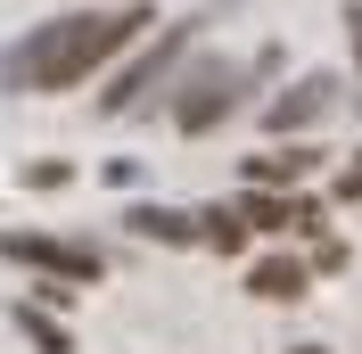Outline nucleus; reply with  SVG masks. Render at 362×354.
I'll return each instance as SVG.
<instances>
[{
    "instance_id": "obj_16",
    "label": "nucleus",
    "mask_w": 362,
    "mask_h": 354,
    "mask_svg": "<svg viewBox=\"0 0 362 354\" xmlns=\"http://www.w3.org/2000/svg\"><path fill=\"white\" fill-rule=\"evenodd\" d=\"M346 33H354V50H362V0H346Z\"/></svg>"
},
{
    "instance_id": "obj_5",
    "label": "nucleus",
    "mask_w": 362,
    "mask_h": 354,
    "mask_svg": "<svg viewBox=\"0 0 362 354\" xmlns=\"http://www.w3.org/2000/svg\"><path fill=\"white\" fill-rule=\"evenodd\" d=\"M338 108V74H296L280 99H264V132L272 140H288V132H313L321 115Z\"/></svg>"
},
{
    "instance_id": "obj_3",
    "label": "nucleus",
    "mask_w": 362,
    "mask_h": 354,
    "mask_svg": "<svg viewBox=\"0 0 362 354\" xmlns=\"http://www.w3.org/2000/svg\"><path fill=\"white\" fill-rule=\"evenodd\" d=\"M198 25H206V17H181V25H165L157 42H148V50L132 58V67H124L107 91H99V115H140V108H157V91H173L181 58H189V42H198Z\"/></svg>"
},
{
    "instance_id": "obj_6",
    "label": "nucleus",
    "mask_w": 362,
    "mask_h": 354,
    "mask_svg": "<svg viewBox=\"0 0 362 354\" xmlns=\"http://www.w3.org/2000/svg\"><path fill=\"white\" fill-rule=\"evenodd\" d=\"M313 173H321L313 140H280V149L247 156V190H296V181H313Z\"/></svg>"
},
{
    "instance_id": "obj_11",
    "label": "nucleus",
    "mask_w": 362,
    "mask_h": 354,
    "mask_svg": "<svg viewBox=\"0 0 362 354\" xmlns=\"http://www.w3.org/2000/svg\"><path fill=\"white\" fill-rule=\"evenodd\" d=\"M247 222H239V206H206L198 215V247H214V256H247Z\"/></svg>"
},
{
    "instance_id": "obj_7",
    "label": "nucleus",
    "mask_w": 362,
    "mask_h": 354,
    "mask_svg": "<svg viewBox=\"0 0 362 354\" xmlns=\"http://www.w3.org/2000/svg\"><path fill=\"white\" fill-rule=\"evenodd\" d=\"M305 288H313L305 256H255L247 264V297H264V305H296Z\"/></svg>"
},
{
    "instance_id": "obj_15",
    "label": "nucleus",
    "mask_w": 362,
    "mask_h": 354,
    "mask_svg": "<svg viewBox=\"0 0 362 354\" xmlns=\"http://www.w3.org/2000/svg\"><path fill=\"white\" fill-rule=\"evenodd\" d=\"M338 198H346V206H362V156H354V165H338Z\"/></svg>"
},
{
    "instance_id": "obj_2",
    "label": "nucleus",
    "mask_w": 362,
    "mask_h": 354,
    "mask_svg": "<svg viewBox=\"0 0 362 354\" xmlns=\"http://www.w3.org/2000/svg\"><path fill=\"white\" fill-rule=\"evenodd\" d=\"M264 74H280V42H272V50H255L247 67L206 50L198 67H181V74H173V124H181L189 140H198V132H214V124H230V108H239V99H247Z\"/></svg>"
},
{
    "instance_id": "obj_13",
    "label": "nucleus",
    "mask_w": 362,
    "mask_h": 354,
    "mask_svg": "<svg viewBox=\"0 0 362 354\" xmlns=\"http://www.w3.org/2000/svg\"><path fill=\"white\" fill-rule=\"evenodd\" d=\"M25 305H42V313L74 305V280H49V272H42V280H33V297H25Z\"/></svg>"
},
{
    "instance_id": "obj_12",
    "label": "nucleus",
    "mask_w": 362,
    "mask_h": 354,
    "mask_svg": "<svg viewBox=\"0 0 362 354\" xmlns=\"http://www.w3.org/2000/svg\"><path fill=\"white\" fill-rule=\"evenodd\" d=\"M66 181H74L66 156H33V165H25V190H66Z\"/></svg>"
},
{
    "instance_id": "obj_9",
    "label": "nucleus",
    "mask_w": 362,
    "mask_h": 354,
    "mask_svg": "<svg viewBox=\"0 0 362 354\" xmlns=\"http://www.w3.org/2000/svg\"><path fill=\"white\" fill-rule=\"evenodd\" d=\"M239 222L264 231V239H288L296 231V190H247V198H239Z\"/></svg>"
},
{
    "instance_id": "obj_14",
    "label": "nucleus",
    "mask_w": 362,
    "mask_h": 354,
    "mask_svg": "<svg viewBox=\"0 0 362 354\" xmlns=\"http://www.w3.org/2000/svg\"><path fill=\"white\" fill-rule=\"evenodd\" d=\"M305 272H346V239H313V256H305Z\"/></svg>"
},
{
    "instance_id": "obj_4",
    "label": "nucleus",
    "mask_w": 362,
    "mask_h": 354,
    "mask_svg": "<svg viewBox=\"0 0 362 354\" xmlns=\"http://www.w3.org/2000/svg\"><path fill=\"white\" fill-rule=\"evenodd\" d=\"M0 256L8 264H25V272H49V280H99V247H83V239H49V231H0Z\"/></svg>"
},
{
    "instance_id": "obj_1",
    "label": "nucleus",
    "mask_w": 362,
    "mask_h": 354,
    "mask_svg": "<svg viewBox=\"0 0 362 354\" xmlns=\"http://www.w3.org/2000/svg\"><path fill=\"white\" fill-rule=\"evenodd\" d=\"M148 25H157L148 0H132V8H74V17H49V25H33L17 50H0V91H74V83H90V74L107 67V58H124Z\"/></svg>"
},
{
    "instance_id": "obj_18",
    "label": "nucleus",
    "mask_w": 362,
    "mask_h": 354,
    "mask_svg": "<svg viewBox=\"0 0 362 354\" xmlns=\"http://www.w3.org/2000/svg\"><path fill=\"white\" fill-rule=\"evenodd\" d=\"M354 58H362V50H354Z\"/></svg>"
},
{
    "instance_id": "obj_8",
    "label": "nucleus",
    "mask_w": 362,
    "mask_h": 354,
    "mask_svg": "<svg viewBox=\"0 0 362 354\" xmlns=\"http://www.w3.org/2000/svg\"><path fill=\"white\" fill-rule=\"evenodd\" d=\"M132 239H148V247H198V215H181V206H132Z\"/></svg>"
},
{
    "instance_id": "obj_17",
    "label": "nucleus",
    "mask_w": 362,
    "mask_h": 354,
    "mask_svg": "<svg viewBox=\"0 0 362 354\" xmlns=\"http://www.w3.org/2000/svg\"><path fill=\"white\" fill-rule=\"evenodd\" d=\"M288 354H329V346H288Z\"/></svg>"
},
{
    "instance_id": "obj_10",
    "label": "nucleus",
    "mask_w": 362,
    "mask_h": 354,
    "mask_svg": "<svg viewBox=\"0 0 362 354\" xmlns=\"http://www.w3.org/2000/svg\"><path fill=\"white\" fill-rule=\"evenodd\" d=\"M8 321L33 338V354H74V330L58 321V313H42V305H25V297H17V305H8Z\"/></svg>"
}]
</instances>
